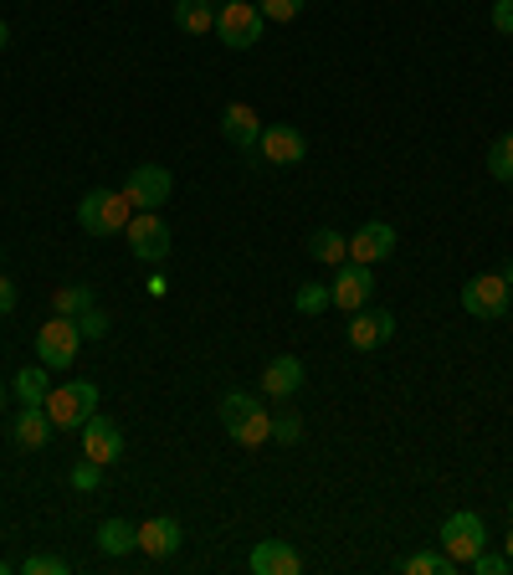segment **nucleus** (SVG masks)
Listing matches in <instances>:
<instances>
[{
	"mask_svg": "<svg viewBox=\"0 0 513 575\" xmlns=\"http://www.w3.org/2000/svg\"><path fill=\"white\" fill-rule=\"evenodd\" d=\"M221 427L232 432V443H242V447L272 443V412H267L257 396H247V391L221 396Z\"/></svg>",
	"mask_w": 513,
	"mask_h": 575,
	"instance_id": "f257e3e1",
	"label": "nucleus"
},
{
	"mask_svg": "<svg viewBox=\"0 0 513 575\" xmlns=\"http://www.w3.org/2000/svg\"><path fill=\"white\" fill-rule=\"evenodd\" d=\"M129 216H133V206L124 191H88L77 201V226L88 236H118L129 226Z\"/></svg>",
	"mask_w": 513,
	"mask_h": 575,
	"instance_id": "f03ea898",
	"label": "nucleus"
},
{
	"mask_svg": "<svg viewBox=\"0 0 513 575\" xmlns=\"http://www.w3.org/2000/svg\"><path fill=\"white\" fill-rule=\"evenodd\" d=\"M98 412V385L93 381H67V385H52V396H46V416H52V427L57 432H83V422Z\"/></svg>",
	"mask_w": 513,
	"mask_h": 575,
	"instance_id": "7ed1b4c3",
	"label": "nucleus"
},
{
	"mask_svg": "<svg viewBox=\"0 0 513 575\" xmlns=\"http://www.w3.org/2000/svg\"><path fill=\"white\" fill-rule=\"evenodd\" d=\"M124 236H129L133 257L149 263V267H160L164 257H170V247H175V232H170V222H164L160 211H133L129 226H124Z\"/></svg>",
	"mask_w": 513,
	"mask_h": 575,
	"instance_id": "20e7f679",
	"label": "nucleus"
},
{
	"mask_svg": "<svg viewBox=\"0 0 513 575\" xmlns=\"http://www.w3.org/2000/svg\"><path fill=\"white\" fill-rule=\"evenodd\" d=\"M263 11L252 6V0H221V15H216V36L232 52H247V46L263 42Z\"/></svg>",
	"mask_w": 513,
	"mask_h": 575,
	"instance_id": "39448f33",
	"label": "nucleus"
},
{
	"mask_svg": "<svg viewBox=\"0 0 513 575\" xmlns=\"http://www.w3.org/2000/svg\"><path fill=\"white\" fill-rule=\"evenodd\" d=\"M441 550L452 555L457 565H468L478 550H488V530H483V514H472V509H457V514L441 519Z\"/></svg>",
	"mask_w": 513,
	"mask_h": 575,
	"instance_id": "423d86ee",
	"label": "nucleus"
},
{
	"mask_svg": "<svg viewBox=\"0 0 513 575\" xmlns=\"http://www.w3.org/2000/svg\"><path fill=\"white\" fill-rule=\"evenodd\" d=\"M77 344H83V334H77V319H62V313H52V319L36 329V360H42L46 370H67V365H73Z\"/></svg>",
	"mask_w": 513,
	"mask_h": 575,
	"instance_id": "0eeeda50",
	"label": "nucleus"
},
{
	"mask_svg": "<svg viewBox=\"0 0 513 575\" xmlns=\"http://www.w3.org/2000/svg\"><path fill=\"white\" fill-rule=\"evenodd\" d=\"M513 304V288L503 273H478V278L462 288V309L472 313V319H503Z\"/></svg>",
	"mask_w": 513,
	"mask_h": 575,
	"instance_id": "6e6552de",
	"label": "nucleus"
},
{
	"mask_svg": "<svg viewBox=\"0 0 513 575\" xmlns=\"http://www.w3.org/2000/svg\"><path fill=\"white\" fill-rule=\"evenodd\" d=\"M175 191V175L164 170V164H133L129 180H124V195H129V206L139 211H160Z\"/></svg>",
	"mask_w": 513,
	"mask_h": 575,
	"instance_id": "1a4fd4ad",
	"label": "nucleus"
},
{
	"mask_svg": "<svg viewBox=\"0 0 513 575\" xmlns=\"http://www.w3.org/2000/svg\"><path fill=\"white\" fill-rule=\"evenodd\" d=\"M370 294H375V267L339 263L334 283H329V304H334V309H344V313H354V309H365V304H370Z\"/></svg>",
	"mask_w": 513,
	"mask_h": 575,
	"instance_id": "9d476101",
	"label": "nucleus"
},
{
	"mask_svg": "<svg viewBox=\"0 0 513 575\" xmlns=\"http://www.w3.org/2000/svg\"><path fill=\"white\" fill-rule=\"evenodd\" d=\"M221 134H226L252 164H257V139H263V118H257V108L252 104H226L221 108Z\"/></svg>",
	"mask_w": 513,
	"mask_h": 575,
	"instance_id": "9b49d317",
	"label": "nucleus"
},
{
	"mask_svg": "<svg viewBox=\"0 0 513 575\" xmlns=\"http://www.w3.org/2000/svg\"><path fill=\"white\" fill-rule=\"evenodd\" d=\"M257 155H263V164H303L308 139L293 124H267L263 139H257Z\"/></svg>",
	"mask_w": 513,
	"mask_h": 575,
	"instance_id": "f8f14e48",
	"label": "nucleus"
},
{
	"mask_svg": "<svg viewBox=\"0 0 513 575\" xmlns=\"http://www.w3.org/2000/svg\"><path fill=\"white\" fill-rule=\"evenodd\" d=\"M83 458L103 462V468L124 458V432H118L114 422H108V416H98V412H93L88 422H83Z\"/></svg>",
	"mask_w": 513,
	"mask_h": 575,
	"instance_id": "ddd939ff",
	"label": "nucleus"
},
{
	"mask_svg": "<svg viewBox=\"0 0 513 575\" xmlns=\"http://www.w3.org/2000/svg\"><path fill=\"white\" fill-rule=\"evenodd\" d=\"M391 252H396V226L391 222H365L350 236V263L375 267V263H385Z\"/></svg>",
	"mask_w": 513,
	"mask_h": 575,
	"instance_id": "4468645a",
	"label": "nucleus"
},
{
	"mask_svg": "<svg viewBox=\"0 0 513 575\" xmlns=\"http://www.w3.org/2000/svg\"><path fill=\"white\" fill-rule=\"evenodd\" d=\"M303 381H308L303 360H298V354H278V360H267V370H263V396L288 401L303 391Z\"/></svg>",
	"mask_w": 513,
	"mask_h": 575,
	"instance_id": "2eb2a0df",
	"label": "nucleus"
},
{
	"mask_svg": "<svg viewBox=\"0 0 513 575\" xmlns=\"http://www.w3.org/2000/svg\"><path fill=\"white\" fill-rule=\"evenodd\" d=\"M247 565L257 575H303V555H298L288 540H263V545L247 555Z\"/></svg>",
	"mask_w": 513,
	"mask_h": 575,
	"instance_id": "dca6fc26",
	"label": "nucleus"
},
{
	"mask_svg": "<svg viewBox=\"0 0 513 575\" xmlns=\"http://www.w3.org/2000/svg\"><path fill=\"white\" fill-rule=\"evenodd\" d=\"M391 334H396V313L391 309H354V319H350L354 350H375V344H385Z\"/></svg>",
	"mask_w": 513,
	"mask_h": 575,
	"instance_id": "f3484780",
	"label": "nucleus"
},
{
	"mask_svg": "<svg viewBox=\"0 0 513 575\" xmlns=\"http://www.w3.org/2000/svg\"><path fill=\"white\" fill-rule=\"evenodd\" d=\"M180 540H185V534H180V524H175L170 514H154V519H145V524H139V550H145L149 561H164V555H175Z\"/></svg>",
	"mask_w": 513,
	"mask_h": 575,
	"instance_id": "a211bd4d",
	"label": "nucleus"
},
{
	"mask_svg": "<svg viewBox=\"0 0 513 575\" xmlns=\"http://www.w3.org/2000/svg\"><path fill=\"white\" fill-rule=\"evenodd\" d=\"M52 416H46V406H21L15 412V422H11V437H15V447H26V452H36V447H46L52 443Z\"/></svg>",
	"mask_w": 513,
	"mask_h": 575,
	"instance_id": "6ab92c4d",
	"label": "nucleus"
},
{
	"mask_svg": "<svg viewBox=\"0 0 513 575\" xmlns=\"http://www.w3.org/2000/svg\"><path fill=\"white\" fill-rule=\"evenodd\" d=\"M216 15H221L216 0H175V26L185 31V36H205V31H216Z\"/></svg>",
	"mask_w": 513,
	"mask_h": 575,
	"instance_id": "aec40b11",
	"label": "nucleus"
},
{
	"mask_svg": "<svg viewBox=\"0 0 513 575\" xmlns=\"http://www.w3.org/2000/svg\"><path fill=\"white\" fill-rule=\"evenodd\" d=\"M93 540H98L103 555H129V550H139V524H129V519H103Z\"/></svg>",
	"mask_w": 513,
	"mask_h": 575,
	"instance_id": "412c9836",
	"label": "nucleus"
},
{
	"mask_svg": "<svg viewBox=\"0 0 513 575\" xmlns=\"http://www.w3.org/2000/svg\"><path fill=\"white\" fill-rule=\"evenodd\" d=\"M46 396H52V370L36 360V365H26L15 375V401L21 406H46Z\"/></svg>",
	"mask_w": 513,
	"mask_h": 575,
	"instance_id": "4be33fe9",
	"label": "nucleus"
},
{
	"mask_svg": "<svg viewBox=\"0 0 513 575\" xmlns=\"http://www.w3.org/2000/svg\"><path fill=\"white\" fill-rule=\"evenodd\" d=\"M396 571H406V575H457L462 565H457L447 550H416V555H406Z\"/></svg>",
	"mask_w": 513,
	"mask_h": 575,
	"instance_id": "5701e85b",
	"label": "nucleus"
},
{
	"mask_svg": "<svg viewBox=\"0 0 513 575\" xmlns=\"http://www.w3.org/2000/svg\"><path fill=\"white\" fill-rule=\"evenodd\" d=\"M308 252H313L319 263L339 267V263H344V257H350V236H339L334 226H323V232H313V236H308Z\"/></svg>",
	"mask_w": 513,
	"mask_h": 575,
	"instance_id": "b1692460",
	"label": "nucleus"
},
{
	"mask_svg": "<svg viewBox=\"0 0 513 575\" xmlns=\"http://www.w3.org/2000/svg\"><path fill=\"white\" fill-rule=\"evenodd\" d=\"M93 304H98V298H93L88 283H67V288L52 294V313H62V319H77V313L93 309Z\"/></svg>",
	"mask_w": 513,
	"mask_h": 575,
	"instance_id": "393cba45",
	"label": "nucleus"
},
{
	"mask_svg": "<svg viewBox=\"0 0 513 575\" xmlns=\"http://www.w3.org/2000/svg\"><path fill=\"white\" fill-rule=\"evenodd\" d=\"M488 175L503 180V185H513V129L499 134V139L488 145Z\"/></svg>",
	"mask_w": 513,
	"mask_h": 575,
	"instance_id": "a878e982",
	"label": "nucleus"
},
{
	"mask_svg": "<svg viewBox=\"0 0 513 575\" xmlns=\"http://www.w3.org/2000/svg\"><path fill=\"white\" fill-rule=\"evenodd\" d=\"M293 304H298V313H323V309H334V304H329V283H298Z\"/></svg>",
	"mask_w": 513,
	"mask_h": 575,
	"instance_id": "bb28decb",
	"label": "nucleus"
},
{
	"mask_svg": "<svg viewBox=\"0 0 513 575\" xmlns=\"http://www.w3.org/2000/svg\"><path fill=\"white\" fill-rule=\"evenodd\" d=\"M272 443H282V447L303 443V416L298 412H272Z\"/></svg>",
	"mask_w": 513,
	"mask_h": 575,
	"instance_id": "cd10ccee",
	"label": "nucleus"
},
{
	"mask_svg": "<svg viewBox=\"0 0 513 575\" xmlns=\"http://www.w3.org/2000/svg\"><path fill=\"white\" fill-rule=\"evenodd\" d=\"M77 334H83V340H108V309L93 304V309L77 313Z\"/></svg>",
	"mask_w": 513,
	"mask_h": 575,
	"instance_id": "c85d7f7f",
	"label": "nucleus"
},
{
	"mask_svg": "<svg viewBox=\"0 0 513 575\" xmlns=\"http://www.w3.org/2000/svg\"><path fill=\"white\" fill-rule=\"evenodd\" d=\"M98 483H103V462L83 458V462L73 468V488H77V493H98Z\"/></svg>",
	"mask_w": 513,
	"mask_h": 575,
	"instance_id": "c756f323",
	"label": "nucleus"
},
{
	"mask_svg": "<svg viewBox=\"0 0 513 575\" xmlns=\"http://www.w3.org/2000/svg\"><path fill=\"white\" fill-rule=\"evenodd\" d=\"M468 565H472V575H509L513 571L509 555H493V550H478Z\"/></svg>",
	"mask_w": 513,
	"mask_h": 575,
	"instance_id": "7c9ffc66",
	"label": "nucleus"
},
{
	"mask_svg": "<svg viewBox=\"0 0 513 575\" xmlns=\"http://www.w3.org/2000/svg\"><path fill=\"white\" fill-rule=\"evenodd\" d=\"M257 11H263V21H298L303 0H257Z\"/></svg>",
	"mask_w": 513,
	"mask_h": 575,
	"instance_id": "2f4dec72",
	"label": "nucleus"
},
{
	"mask_svg": "<svg viewBox=\"0 0 513 575\" xmlns=\"http://www.w3.org/2000/svg\"><path fill=\"white\" fill-rule=\"evenodd\" d=\"M21 575H67V561H62V555H26V561H21Z\"/></svg>",
	"mask_w": 513,
	"mask_h": 575,
	"instance_id": "473e14b6",
	"label": "nucleus"
},
{
	"mask_svg": "<svg viewBox=\"0 0 513 575\" xmlns=\"http://www.w3.org/2000/svg\"><path fill=\"white\" fill-rule=\"evenodd\" d=\"M493 26H499L503 36H513V0H493Z\"/></svg>",
	"mask_w": 513,
	"mask_h": 575,
	"instance_id": "72a5a7b5",
	"label": "nucleus"
},
{
	"mask_svg": "<svg viewBox=\"0 0 513 575\" xmlns=\"http://www.w3.org/2000/svg\"><path fill=\"white\" fill-rule=\"evenodd\" d=\"M15 309V283L11 278H0V319Z\"/></svg>",
	"mask_w": 513,
	"mask_h": 575,
	"instance_id": "f704fd0d",
	"label": "nucleus"
},
{
	"mask_svg": "<svg viewBox=\"0 0 513 575\" xmlns=\"http://www.w3.org/2000/svg\"><path fill=\"white\" fill-rule=\"evenodd\" d=\"M6 42H11V26H6V21H0V52H6Z\"/></svg>",
	"mask_w": 513,
	"mask_h": 575,
	"instance_id": "c9c22d12",
	"label": "nucleus"
},
{
	"mask_svg": "<svg viewBox=\"0 0 513 575\" xmlns=\"http://www.w3.org/2000/svg\"><path fill=\"white\" fill-rule=\"evenodd\" d=\"M503 555H509V561H513V530L503 534Z\"/></svg>",
	"mask_w": 513,
	"mask_h": 575,
	"instance_id": "e433bc0d",
	"label": "nucleus"
},
{
	"mask_svg": "<svg viewBox=\"0 0 513 575\" xmlns=\"http://www.w3.org/2000/svg\"><path fill=\"white\" fill-rule=\"evenodd\" d=\"M0 412H6V385H0Z\"/></svg>",
	"mask_w": 513,
	"mask_h": 575,
	"instance_id": "4c0bfd02",
	"label": "nucleus"
},
{
	"mask_svg": "<svg viewBox=\"0 0 513 575\" xmlns=\"http://www.w3.org/2000/svg\"><path fill=\"white\" fill-rule=\"evenodd\" d=\"M503 278H509V288H513V263H509V273H503Z\"/></svg>",
	"mask_w": 513,
	"mask_h": 575,
	"instance_id": "58836bf2",
	"label": "nucleus"
},
{
	"mask_svg": "<svg viewBox=\"0 0 513 575\" xmlns=\"http://www.w3.org/2000/svg\"><path fill=\"white\" fill-rule=\"evenodd\" d=\"M0 575H11V565H6V561H0Z\"/></svg>",
	"mask_w": 513,
	"mask_h": 575,
	"instance_id": "ea45409f",
	"label": "nucleus"
},
{
	"mask_svg": "<svg viewBox=\"0 0 513 575\" xmlns=\"http://www.w3.org/2000/svg\"><path fill=\"white\" fill-rule=\"evenodd\" d=\"M509 514H513V503H509Z\"/></svg>",
	"mask_w": 513,
	"mask_h": 575,
	"instance_id": "a19ab883",
	"label": "nucleus"
},
{
	"mask_svg": "<svg viewBox=\"0 0 513 575\" xmlns=\"http://www.w3.org/2000/svg\"><path fill=\"white\" fill-rule=\"evenodd\" d=\"M0 257H6V252H0Z\"/></svg>",
	"mask_w": 513,
	"mask_h": 575,
	"instance_id": "79ce46f5",
	"label": "nucleus"
}]
</instances>
